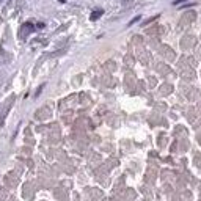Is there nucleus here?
Returning a JSON list of instances; mask_svg holds the SVG:
<instances>
[{
    "instance_id": "1",
    "label": "nucleus",
    "mask_w": 201,
    "mask_h": 201,
    "mask_svg": "<svg viewBox=\"0 0 201 201\" xmlns=\"http://www.w3.org/2000/svg\"><path fill=\"white\" fill-rule=\"evenodd\" d=\"M102 13H104L102 10H96V11H93V13H91V21H96V19H99V16L102 14Z\"/></svg>"
}]
</instances>
